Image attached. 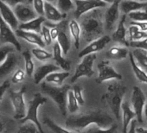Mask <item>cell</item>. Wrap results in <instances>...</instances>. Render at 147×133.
<instances>
[{
  "mask_svg": "<svg viewBox=\"0 0 147 133\" xmlns=\"http://www.w3.org/2000/svg\"><path fill=\"white\" fill-rule=\"evenodd\" d=\"M25 75H26V73L24 70L18 69L11 78V82L14 84H18V83L22 82L25 78Z\"/></svg>",
  "mask_w": 147,
  "mask_h": 133,
  "instance_id": "obj_43",
  "label": "cell"
},
{
  "mask_svg": "<svg viewBox=\"0 0 147 133\" xmlns=\"http://www.w3.org/2000/svg\"><path fill=\"white\" fill-rule=\"evenodd\" d=\"M120 10L124 14L138 11H147V2H139L137 0H126L120 4Z\"/></svg>",
  "mask_w": 147,
  "mask_h": 133,
  "instance_id": "obj_20",
  "label": "cell"
},
{
  "mask_svg": "<svg viewBox=\"0 0 147 133\" xmlns=\"http://www.w3.org/2000/svg\"><path fill=\"white\" fill-rule=\"evenodd\" d=\"M15 34L17 36V37L22 38L24 40H25L26 42L39 46V48H44L46 45L42 38V36H40L38 33H35V32H31V31H26V30H23L20 29H18L15 30Z\"/></svg>",
  "mask_w": 147,
  "mask_h": 133,
  "instance_id": "obj_16",
  "label": "cell"
},
{
  "mask_svg": "<svg viewBox=\"0 0 147 133\" xmlns=\"http://www.w3.org/2000/svg\"><path fill=\"white\" fill-rule=\"evenodd\" d=\"M105 23L102 20L101 14L99 11H94L88 13L81 24L82 34L87 42L94 41L103 33Z\"/></svg>",
  "mask_w": 147,
  "mask_h": 133,
  "instance_id": "obj_2",
  "label": "cell"
},
{
  "mask_svg": "<svg viewBox=\"0 0 147 133\" xmlns=\"http://www.w3.org/2000/svg\"><path fill=\"white\" fill-rule=\"evenodd\" d=\"M111 37L109 36H103L94 41H93L90 44H88L87 47H85L80 53L79 57L83 58L84 56L89 54H94L95 52H99L102 50L107 44H108L111 41Z\"/></svg>",
  "mask_w": 147,
  "mask_h": 133,
  "instance_id": "obj_12",
  "label": "cell"
},
{
  "mask_svg": "<svg viewBox=\"0 0 147 133\" xmlns=\"http://www.w3.org/2000/svg\"><path fill=\"white\" fill-rule=\"evenodd\" d=\"M69 76V73L67 71L65 72H54L50 75H49L45 80L48 83H52L56 86H61L63 81Z\"/></svg>",
  "mask_w": 147,
  "mask_h": 133,
  "instance_id": "obj_29",
  "label": "cell"
},
{
  "mask_svg": "<svg viewBox=\"0 0 147 133\" xmlns=\"http://www.w3.org/2000/svg\"><path fill=\"white\" fill-rule=\"evenodd\" d=\"M13 52H14V48L10 45H5L0 48V63L2 64L7 58L9 54Z\"/></svg>",
  "mask_w": 147,
  "mask_h": 133,
  "instance_id": "obj_41",
  "label": "cell"
},
{
  "mask_svg": "<svg viewBox=\"0 0 147 133\" xmlns=\"http://www.w3.org/2000/svg\"><path fill=\"white\" fill-rule=\"evenodd\" d=\"M136 133H147V130L143 127H138L136 129Z\"/></svg>",
  "mask_w": 147,
  "mask_h": 133,
  "instance_id": "obj_51",
  "label": "cell"
},
{
  "mask_svg": "<svg viewBox=\"0 0 147 133\" xmlns=\"http://www.w3.org/2000/svg\"><path fill=\"white\" fill-rule=\"evenodd\" d=\"M0 40L3 43H10L13 45L18 51H21L22 49L21 44L17 38L16 34L2 17L1 14H0Z\"/></svg>",
  "mask_w": 147,
  "mask_h": 133,
  "instance_id": "obj_9",
  "label": "cell"
},
{
  "mask_svg": "<svg viewBox=\"0 0 147 133\" xmlns=\"http://www.w3.org/2000/svg\"><path fill=\"white\" fill-rule=\"evenodd\" d=\"M131 25H136L141 30L145 31V32L147 31V22H134V21H132L131 23Z\"/></svg>",
  "mask_w": 147,
  "mask_h": 133,
  "instance_id": "obj_48",
  "label": "cell"
},
{
  "mask_svg": "<svg viewBox=\"0 0 147 133\" xmlns=\"http://www.w3.org/2000/svg\"><path fill=\"white\" fill-rule=\"evenodd\" d=\"M57 5L60 11L66 14L67 11L74 8V4L72 0H57Z\"/></svg>",
  "mask_w": 147,
  "mask_h": 133,
  "instance_id": "obj_38",
  "label": "cell"
},
{
  "mask_svg": "<svg viewBox=\"0 0 147 133\" xmlns=\"http://www.w3.org/2000/svg\"><path fill=\"white\" fill-rule=\"evenodd\" d=\"M67 110L69 111L70 113H75L79 110V103L77 102L75 95H74V93L72 91V89L68 92L67 94Z\"/></svg>",
  "mask_w": 147,
  "mask_h": 133,
  "instance_id": "obj_34",
  "label": "cell"
},
{
  "mask_svg": "<svg viewBox=\"0 0 147 133\" xmlns=\"http://www.w3.org/2000/svg\"><path fill=\"white\" fill-rule=\"evenodd\" d=\"M129 54L128 49L125 47H113L106 54V57L109 60H121L126 58Z\"/></svg>",
  "mask_w": 147,
  "mask_h": 133,
  "instance_id": "obj_26",
  "label": "cell"
},
{
  "mask_svg": "<svg viewBox=\"0 0 147 133\" xmlns=\"http://www.w3.org/2000/svg\"><path fill=\"white\" fill-rule=\"evenodd\" d=\"M72 91L74 93V95H75L77 102L79 103V105H83L84 103H85V100H84V98H83V95H82V88L80 87V86H74L72 87Z\"/></svg>",
  "mask_w": 147,
  "mask_h": 133,
  "instance_id": "obj_40",
  "label": "cell"
},
{
  "mask_svg": "<svg viewBox=\"0 0 147 133\" xmlns=\"http://www.w3.org/2000/svg\"><path fill=\"white\" fill-rule=\"evenodd\" d=\"M134 22H147V11H138L128 14Z\"/></svg>",
  "mask_w": 147,
  "mask_h": 133,
  "instance_id": "obj_37",
  "label": "cell"
},
{
  "mask_svg": "<svg viewBox=\"0 0 147 133\" xmlns=\"http://www.w3.org/2000/svg\"><path fill=\"white\" fill-rule=\"evenodd\" d=\"M53 57L57 65L64 71H69L71 62L62 56V50L58 42H55L53 47Z\"/></svg>",
  "mask_w": 147,
  "mask_h": 133,
  "instance_id": "obj_24",
  "label": "cell"
},
{
  "mask_svg": "<svg viewBox=\"0 0 147 133\" xmlns=\"http://www.w3.org/2000/svg\"><path fill=\"white\" fill-rule=\"evenodd\" d=\"M23 56L24 58V62H25V73L29 77H31L32 75L34 74V69H35L31 54L30 53L29 50H25L23 52Z\"/></svg>",
  "mask_w": 147,
  "mask_h": 133,
  "instance_id": "obj_33",
  "label": "cell"
},
{
  "mask_svg": "<svg viewBox=\"0 0 147 133\" xmlns=\"http://www.w3.org/2000/svg\"><path fill=\"white\" fill-rule=\"evenodd\" d=\"M98 69L99 75L96 79V83L98 84H101L110 80H122V75L113 69L108 60H102L98 64Z\"/></svg>",
  "mask_w": 147,
  "mask_h": 133,
  "instance_id": "obj_8",
  "label": "cell"
},
{
  "mask_svg": "<svg viewBox=\"0 0 147 133\" xmlns=\"http://www.w3.org/2000/svg\"><path fill=\"white\" fill-rule=\"evenodd\" d=\"M60 27H61V30H60V33H59L56 40L62 50V53L64 54H67L68 50L70 49V44H71L69 38L67 36V35L66 34L67 21L62 20L61 22H60Z\"/></svg>",
  "mask_w": 147,
  "mask_h": 133,
  "instance_id": "obj_23",
  "label": "cell"
},
{
  "mask_svg": "<svg viewBox=\"0 0 147 133\" xmlns=\"http://www.w3.org/2000/svg\"><path fill=\"white\" fill-rule=\"evenodd\" d=\"M131 54L137 65L147 73V50L142 48H135Z\"/></svg>",
  "mask_w": 147,
  "mask_h": 133,
  "instance_id": "obj_27",
  "label": "cell"
},
{
  "mask_svg": "<svg viewBox=\"0 0 147 133\" xmlns=\"http://www.w3.org/2000/svg\"><path fill=\"white\" fill-rule=\"evenodd\" d=\"M131 100V105L133 107V110L137 115L138 122L141 124L143 123V112H144L146 98L143 91L137 86H135L132 89Z\"/></svg>",
  "mask_w": 147,
  "mask_h": 133,
  "instance_id": "obj_11",
  "label": "cell"
},
{
  "mask_svg": "<svg viewBox=\"0 0 147 133\" xmlns=\"http://www.w3.org/2000/svg\"><path fill=\"white\" fill-rule=\"evenodd\" d=\"M32 54L33 55L41 61H45L50 58L53 57V54L51 53H49L48 51L44 50L42 48H36L32 49Z\"/></svg>",
  "mask_w": 147,
  "mask_h": 133,
  "instance_id": "obj_35",
  "label": "cell"
},
{
  "mask_svg": "<svg viewBox=\"0 0 147 133\" xmlns=\"http://www.w3.org/2000/svg\"><path fill=\"white\" fill-rule=\"evenodd\" d=\"M60 69H61L59 66L50 64V63L44 64V65L38 66L34 73V82H35V84H39L49 75L52 74L54 72H58Z\"/></svg>",
  "mask_w": 147,
  "mask_h": 133,
  "instance_id": "obj_15",
  "label": "cell"
},
{
  "mask_svg": "<svg viewBox=\"0 0 147 133\" xmlns=\"http://www.w3.org/2000/svg\"><path fill=\"white\" fill-rule=\"evenodd\" d=\"M33 7L35 11L39 16H44V5L45 2L43 0H33Z\"/></svg>",
  "mask_w": 147,
  "mask_h": 133,
  "instance_id": "obj_42",
  "label": "cell"
},
{
  "mask_svg": "<svg viewBox=\"0 0 147 133\" xmlns=\"http://www.w3.org/2000/svg\"><path fill=\"white\" fill-rule=\"evenodd\" d=\"M46 18L43 16H39L36 18L27 22V23H24L21 24L18 26V29L23 30H26V31H31V32H35V33H41L42 31V24L45 23Z\"/></svg>",
  "mask_w": 147,
  "mask_h": 133,
  "instance_id": "obj_22",
  "label": "cell"
},
{
  "mask_svg": "<svg viewBox=\"0 0 147 133\" xmlns=\"http://www.w3.org/2000/svg\"><path fill=\"white\" fill-rule=\"evenodd\" d=\"M44 17L47 20L53 23H60L65 17L66 14H62L60 10L55 7L51 3L45 2L44 5Z\"/></svg>",
  "mask_w": 147,
  "mask_h": 133,
  "instance_id": "obj_18",
  "label": "cell"
},
{
  "mask_svg": "<svg viewBox=\"0 0 147 133\" xmlns=\"http://www.w3.org/2000/svg\"><path fill=\"white\" fill-rule=\"evenodd\" d=\"M121 110H122V119H123V133H125L128 130V126L131 124V120L135 117H137L136 112L134 110L132 111L129 103L127 101H125L122 103L121 105Z\"/></svg>",
  "mask_w": 147,
  "mask_h": 133,
  "instance_id": "obj_25",
  "label": "cell"
},
{
  "mask_svg": "<svg viewBox=\"0 0 147 133\" xmlns=\"http://www.w3.org/2000/svg\"><path fill=\"white\" fill-rule=\"evenodd\" d=\"M101 1H103L105 3H107V4H113L114 0H101Z\"/></svg>",
  "mask_w": 147,
  "mask_h": 133,
  "instance_id": "obj_53",
  "label": "cell"
},
{
  "mask_svg": "<svg viewBox=\"0 0 147 133\" xmlns=\"http://www.w3.org/2000/svg\"><path fill=\"white\" fill-rule=\"evenodd\" d=\"M18 133H40V132L37 126L34 123L30 122L21 125L18 130Z\"/></svg>",
  "mask_w": 147,
  "mask_h": 133,
  "instance_id": "obj_36",
  "label": "cell"
},
{
  "mask_svg": "<svg viewBox=\"0 0 147 133\" xmlns=\"http://www.w3.org/2000/svg\"><path fill=\"white\" fill-rule=\"evenodd\" d=\"M18 59L14 52L9 54L5 60L0 65V78H3L11 74L18 66Z\"/></svg>",
  "mask_w": 147,
  "mask_h": 133,
  "instance_id": "obj_21",
  "label": "cell"
},
{
  "mask_svg": "<svg viewBox=\"0 0 147 133\" xmlns=\"http://www.w3.org/2000/svg\"><path fill=\"white\" fill-rule=\"evenodd\" d=\"M130 46L135 48H142V49L147 50V38L141 40V41H138V42H131Z\"/></svg>",
  "mask_w": 147,
  "mask_h": 133,
  "instance_id": "obj_44",
  "label": "cell"
},
{
  "mask_svg": "<svg viewBox=\"0 0 147 133\" xmlns=\"http://www.w3.org/2000/svg\"><path fill=\"white\" fill-rule=\"evenodd\" d=\"M129 59H130V62H131V65L132 70H133L137 79L140 82L145 83L147 85V74H146V72L144 71L142 69H140L139 66L137 65V63L135 61V59H134L131 53H129Z\"/></svg>",
  "mask_w": 147,
  "mask_h": 133,
  "instance_id": "obj_30",
  "label": "cell"
},
{
  "mask_svg": "<svg viewBox=\"0 0 147 133\" xmlns=\"http://www.w3.org/2000/svg\"><path fill=\"white\" fill-rule=\"evenodd\" d=\"M0 14L12 30H18V20L16 17L14 11L11 10V6H9L1 0H0Z\"/></svg>",
  "mask_w": 147,
  "mask_h": 133,
  "instance_id": "obj_17",
  "label": "cell"
},
{
  "mask_svg": "<svg viewBox=\"0 0 147 133\" xmlns=\"http://www.w3.org/2000/svg\"><path fill=\"white\" fill-rule=\"evenodd\" d=\"M120 2L121 0H114L105 13V25L107 30H111L113 28L114 24L119 19Z\"/></svg>",
  "mask_w": 147,
  "mask_h": 133,
  "instance_id": "obj_13",
  "label": "cell"
},
{
  "mask_svg": "<svg viewBox=\"0 0 147 133\" xmlns=\"http://www.w3.org/2000/svg\"><path fill=\"white\" fill-rule=\"evenodd\" d=\"M72 89L69 85H63L61 87H55L48 82H42L41 85V90L44 94L49 96L55 103L58 105L61 114L65 116L67 114V94Z\"/></svg>",
  "mask_w": 147,
  "mask_h": 133,
  "instance_id": "obj_4",
  "label": "cell"
},
{
  "mask_svg": "<svg viewBox=\"0 0 147 133\" xmlns=\"http://www.w3.org/2000/svg\"><path fill=\"white\" fill-rule=\"evenodd\" d=\"M47 101H48L47 98L43 97L41 93H36L34 95L33 99L29 103V107H28V111L26 112V116L23 119L19 120L20 123L25 124L26 122L30 121L37 126L40 133H44V131L42 128V124L38 119V108L41 105H44Z\"/></svg>",
  "mask_w": 147,
  "mask_h": 133,
  "instance_id": "obj_5",
  "label": "cell"
},
{
  "mask_svg": "<svg viewBox=\"0 0 147 133\" xmlns=\"http://www.w3.org/2000/svg\"><path fill=\"white\" fill-rule=\"evenodd\" d=\"M138 121L136 120H132L130 124V128H129V130L127 133H136V124H137Z\"/></svg>",
  "mask_w": 147,
  "mask_h": 133,
  "instance_id": "obj_50",
  "label": "cell"
},
{
  "mask_svg": "<svg viewBox=\"0 0 147 133\" xmlns=\"http://www.w3.org/2000/svg\"><path fill=\"white\" fill-rule=\"evenodd\" d=\"M137 1H139V2H147V0H137Z\"/></svg>",
  "mask_w": 147,
  "mask_h": 133,
  "instance_id": "obj_55",
  "label": "cell"
},
{
  "mask_svg": "<svg viewBox=\"0 0 147 133\" xmlns=\"http://www.w3.org/2000/svg\"><path fill=\"white\" fill-rule=\"evenodd\" d=\"M125 18H126V15L124 14L119 22V24H118L116 30L113 32V34L112 36V39L114 42H119V43H120L125 47H128V46H130V44L128 43V42L125 38V34H126V30L125 27Z\"/></svg>",
  "mask_w": 147,
  "mask_h": 133,
  "instance_id": "obj_19",
  "label": "cell"
},
{
  "mask_svg": "<svg viewBox=\"0 0 147 133\" xmlns=\"http://www.w3.org/2000/svg\"><path fill=\"white\" fill-rule=\"evenodd\" d=\"M43 124L47 125L54 133H86V132H76V131H72V130L64 129L61 126L55 124L52 119L47 117L43 118Z\"/></svg>",
  "mask_w": 147,
  "mask_h": 133,
  "instance_id": "obj_32",
  "label": "cell"
},
{
  "mask_svg": "<svg viewBox=\"0 0 147 133\" xmlns=\"http://www.w3.org/2000/svg\"><path fill=\"white\" fill-rule=\"evenodd\" d=\"M32 1H33V0H28V2H29V3H32Z\"/></svg>",
  "mask_w": 147,
  "mask_h": 133,
  "instance_id": "obj_56",
  "label": "cell"
},
{
  "mask_svg": "<svg viewBox=\"0 0 147 133\" xmlns=\"http://www.w3.org/2000/svg\"><path fill=\"white\" fill-rule=\"evenodd\" d=\"M41 36H42V40H43L46 46H49V45L51 44L53 39H52L50 30L49 29V27H47L45 25H42V31H41Z\"/></svg>",
  "mask_w": 147,
  "mask_h": 133,
  "instance_id": "obj_39",
  "label": "cell"
},
{
  "mask_svg": "<svg viewBox=\"0 0 147 133\" xmlns=\"http://www.w3.org/2000/svg\"><path fill=\"white\" fill-rule=\"evenodd\" d=\"M97 58L95 54H89L83 57L82 62L76 66L75 75L71 78V82L75 83L81 77L90 78L94 75V71L93 69V66Z\"/></svg>",
  "mask_w": 147,
  "mask_h": 133,
  "instance_id": "obj_6",
  "label": "cell"
},
{
  "mask_svg": "<svg viewBox=\"0 0 147 133\" xmlns=\"http://www.w3.org/2000/svg\"><path fill=\"white\" fill-rule=\"evenodd\" d=\"M68 27H69V31L70 34L75 41V46L76 48L78 49L79 46H80V39H81V35H82V28L81 25L78 24V22L76 20H71L70 23L68 24Z\"/></svg>",
  "mask_w": 147,
  "mask_h": 133,
  "instance_id": "obj_28",
  "label": "cell"
},
{
  "mask_svg": "<svg viewBox=\"0 0 147 133\" xmlns=\"http://www.w3.org/2000/svg\"><path fill=\"white\" fill-rule=\"evenodd\" d=\"M4 3H5L6 5H8L11 7L16 6L18 4H21L22 2H24V0H1Z\"/></svg>",
  "mask_w": 147,
  "mask_h": 133,
  "instance_id": "obj_49",
  "label": "cell"
},
{
  "mask_svg": "<svg viewBox=\"0 0 147 133\" xmlns=\"http://www.w3.org/2000/svg\"><path fill=\"white\" fill-rule=\"evenodd\" d=\"M91 124H95L100 129L106 130L113 124V118L104 111L95 110L80 116H71L65 123L67 129L76 132H81Z\"/></svg>",
  "mask_w": 147,
  "mask_h": 133,
  "instance_id": "obj_1",
  "label": "cell"
},
{
  "mask_svg": "<svg viewBox=\"0 0 147 133\" xmlns=\"http://www.w3.org/2000/svg\"><path fill=\"white\" fill-rule=\"evenodd\" d=\"M144 116L147 119V104L144 105Z\"/></svg>",
  "mask_w": 147,
  "mask_h": 133,
  "instance_id": "obj_52",
  "label": "cell"
},
{
  "mask_svg": "<svg viewBox=\"0 0 147 133\" xmlns=\"http://www.w3.org/2000/svg\"><path fill=\"white\" fill-rule=\"evenodd\" d=\"M11 87V82L9 81H5L1 85H0V104L3 100V97L7 90H9Z\"/></svg>",
  "mask_w": 147,
  "mask_h": 133,
  "instance_id": "obj_45",
  "label": "cell"
},
{
  "mask_svg": "<svg viewBox=\"0 0 147 133\" xmlns=\"http://www.w3.org/2000/svg\"><path fill=\"white\" fill-rule=\"evenodd\" d=\"M127 92V87L121 83H113L108 86L107 93L101 97L102 102L106 103L117 120L119 119L123 98Z\"/></svg>",
  "mask_w": 147,
  "mask_h": 133,
  "instance_id": "obj_3",
  "label": "cell"
},
{
  "mask_svg": "<svg viewBox=\"0 0 147 133\" xmlns=\"http://www.w3.org/2000/svg\"><path fill=\"white\" fill-rule=\"evenodd\" d=\"M14 13L18 20L22 22V24L30 22L37 17V13L35 10H33L30 6L23 4H18L15 6Z\"/></svg>",
  "mask_w": 147,
  "mask_h": 133,
  "instance_id": "obj_14",
  "label": "cell"
},
{
  "mask_svg": "<svg viewBox=\"0 0 147 133\" xmlns=\"http://www.w3.org/2000/svg\"><path fill=\"white\" fill-rule=\"evenodd\" d=\"M54 0H45V2H49V3H52Z\"/></svg>",
  "mask_w": 147,
  "mask_h": 133,
  "instance_id": "obj_54",
  "label": "cell"
},
{
  "mask_svg": "<svg viewBox=\"0 0 147 133\" xmlns=\"http://www.w3.org/2000/svg\"><path fill=\"white\" fill-rule=\"evenodd\" d=\"M0 133H9L8 122L1 114H0Z\"/></svg>",
  "mask_w": 147,
  "mask_h": 133,
  "instance_id": "obj_46",
  "label": "cell"
},
{
  "mask_svg": "<svg viewBox=\"0 0 147 133\" xmlns=\"http://www.w3.org/2000/svg\"><path fill=\"white\" fill-rule=\"evenodd\" d=\"M129 39L131 42H138L147 38V33L141 30L138 26L131 25L129 28Z\"/></svg>",
  "mask_w": 147,
  "mask_h": 133,
  "instance_id": "obj_31",
  "label": "cell"
},
{
  "mask_svg": "<svg viewBox=\"0 0 147 133\" xmlns=\"http://www.w3.org/2000/svg\"><path fill=\"white\" fill-rule=\"evenodd\" d=\"M117 129V125L116 124H113L110 128L103 130V129H97V130H89L88 133H114L116 131Z\"/></svg>",
  "mask_w": 147,
  "mask_h": 133,
  "instance_id": "obj_47",
  "label": "cell"
},
{
  "mask_svg": "<svg viewBox=\"0 0 147 133\" xmlns=\"http://www.w3.org/2000/svg\"><path fill=\"white\" fill-rule=\"evenodd\" d=\"M26 93V87L23 86L19 91L9 90V95L11 101L12 103L15 115L14 118L18 120L23 119L25 116V102H24V94Z\"/></svg>",
  "mask_w": 147,
  "mask_h": 133,
  "instance_id": "obj_7",
  "label": "cell"
},
{
  "mask_svg": "<svg viewBox=\"0 0 147 133\" xmlns=\"http://www.w3.org/2000/svg\"><path fill=\"white\" fill-rule=\"evenodd\" d=\"M75 4L76 7L75 11V17L77 19L90 11L106 7L107 5V3L101 0H75Z\"/></svg>",
  "mask_w": 147,
  "mask_h": 133,
  "instance_id": "obj_10",
  "label": "cell"
}]
</instances>
